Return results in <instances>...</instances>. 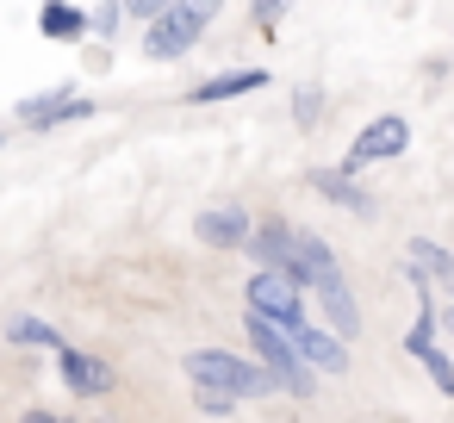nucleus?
Wrapping results in <instances>:
<instances>
[{
    "instance_id": "f257e3e1",
    "label": "nucleus",
    "mask_w": 454,
    "mask_h": 423,
    "mask_svg": "<svg viewBox=\"0 0 454 423\" xmlns=\"http://www.w3.org/2000/svg\"><path fill=\"white\" fill-rule=\"evenodd\" d=\"M243 330H249V349L262 355V367L274 373V386H280V392H293V398H311V386H317V380H311V367L299 361V349L280 336V324H274L268 311H255V305H249Z\"/></svg>"
},
{
    "instance_id": "f03ea898",
    "label": "nucleus",
    "mask_w": 454,
    "mask_h": 423,
    "mask_svg": "<svg viewBox=\"0 0 454 423\" xmlns=\"http://www.w3.org/2000/svg\"><path fill=\"white\" fill-rule=\"evenodd\" d=\"M187 380L193 386H212V392H231V398H262L274 392V373L262 361H237L224 349H193L187 355Z\"/></svg>"
},
{
    "instance_id": "7ed1b4c3",
    "label": "nucleus",
    "mask_w": 454,
    "mask_h": 423,
    "mask_svg": "<svg viewBox=\"0 0 454 423\" xmlns=\"http://www.w3.org/2000/svg\"><path fill=\"white\" fill-rule=\"evenodd\" d=\"M206 26H212V20H200L187 0H168L162 13H150V38H144V51H150L156 63H175V57H187V51L200 44Z\"/></svg>"
},
{
    "instance_id": "20e7f679",
    "label": "nucleus",
    "mask_w": 454,
    "mask_h": 423,
    "mask_svg": "<svg viewBox=\"0 0 454 423\" xmlns=\"http://www.w3.org/2000/svg\"><path fill=\"white\" fill-rule=\"evenodd\" d=\"M411 150V125L398 119V113H386V119H373L355 144H348V156H342V175H361L367 162H392V156H404Z\"/></svg>"
},
{
    "instance_id": "39448f33",
    "label": "nucleus",
    "mask_w": 454,
    "mask_h": 423,
    "mask_svg": "<svg viewBox=\"0 0 454 423\" xmlns=\"http://www.w3.org/2000/svg\"><path fill=\"white\" fill-rule=\"evenodd\" d=\"M280 336L299 349V361L311 373H348V342L336 330H317L311 317H293V324H280Z\"/></svg>"
},
{
    "instance_id": "423d86ee",
    "label": "nucleus",
    "mask_w": 454,
    "mask_h": 423,
    "mask_svg": "<svg viewBox=\"0 0 454 423\" xmlns=\"http://www.w3.org/2000/svg\"><path fill=\"white\" fill-rule=\"evenodd\" d=\"M249 305L268 311L274 324H293V317H305V286H299L293 274H280V268H255V280H249Z\"/></svg>"
},
{
    "instance_id": "0eeeda50",
    "label": "nucleus",
    "mask_w": 454,
    "mask_h": 423,
    "mask_svg": "<svg viewBox=\"0 0 454 423\" xmlns=\"http://www.w3.org/2000/svg\"><path fill=\"white\" fill-rule=\"evenodd\" d=\"M51 355H57V373H63V386H69L75 398L113 392V367H106V361H94V355H82V349H69V342H57Z\"/></svg>"
},
{
    "instance_id": "6e6552de",
    "label": "nucleus",
    "mask_w": 454,
    "mask_h": 423,
    "mask_svg": "<svg viewBox=\"0 0 454 423\" xmlns=\"http://www.w3.org/2000/svg\"><path fill=\"white\" fill-rule=\"evenodd\" d=\"M69 119H94V100L57 88V94H38V100L20 106V125H26V131H51V125H69Z\"/></svg>"
},
{
    "instance_id": "1a4fd4ad",
    "label": "nucleus",
    "mask_w": 454,
    "mask_h": 423,
    "mask_svg": "<svg viewBox=\"0 0 454 423\" xmlns=\"http://www.w3.org/2000/svg\"><path fill=\"white\" fill-rule=\"evenodd\" d=\"M243 249H249L262 268H280V274H293V224H280V218H262V224H249Z\"/></svg>"
},
{
    "instance_id": "9d476101",
    "label": "nucleus",
    "mask_w": 454,
    "mask_h": 423,
    "mask_svg": "<svg viewBox=\"0 0 454 423\" xmlns=\"http://www.w3.org/2000/svg\"><path fill=\"white\" fill-rule=\"evenodd\" d=\"M193 231H200V243H212V249H243L249 212H243V206H212V212L193 218Z\"/></svg>"
},
{
    "instance_id": "9b49d317",
    "label": "nucleus",
    "mask_w": 454,
    "mask_h": 423,
    "mask_svg": "<svg viewBox=\"0 0 454 423\" xmlns=\"http://www.w3.org/2000/svg\"><path fill=\"white\" fill-rule=\"evenodd\" d=\"M262 88H268V69H224V75L200 82L187 100L193 106H212V100H237V94H262Z\"/></svg>"
},
{
    "instance_id": "f8f14e48",
    "label": "nucleus",
    "mask_w": 454,
    "mask_h": 423,
    "mask_svg": "<svg viewBox=\"0 0 454 423\" xmlns=\"http://www.w3.org/2000/svg\"><path fill=\"white\" fill-rule=\"evenodd\" d=\"M311 193H324L330 206H342V212H355V218H373V200H367L342 168H317V175H311Z\"/></svg>"
},
{
    "instance_id": "ddd939ff",
    "label": "nucleus",
    "mask_w": 454,
    "mask_h": 423,
    "mask_svg": "<svg viewBox=\"0 0 454 423\" xmlns=\"http://www.w3.org/2000/svg\"><path fill=\"white\" fill-rule=\"evenodd\" d=\"M317 299H324V311H330V330L348 342V336H361V305H355V293H348V280H330V286H317Z\"/></svg>"
},
{
    "instance_id": "4468645a",
    "label": "nucleus",
    "mask_w": 454,
    "mask_h": 423,
    "mask_svg": "<svg viewBox=\"0 0 454 423\" xmlns=\"http://www.w3.org/2000/svg\"><path fill=\"white\" fill-rule=\"evenodd\" d=\"M38 32H44V38H57V44H75V38H88V13H82V7H69V0H44Z\"/></svg>"
},
{
    "instance_id": "2eb2a0df",
    "label": "nucleus",
    "mask_w": 454,
    "mask_h": 423,
    "mask_svg": "<svg viewBox=\"0 0 454 423\" xmlns=\"http://www.w3.org/2000/svg\"><path fill=\"white\" fill-rule=\"evenodd\" d=\"M411 268H429V286H448V299H454V255H448L442 243L411 237Z\"/></svg>"
},
{
    "instance_id": "dca6fc26",
    "label": "nucleus",
    "mask_w": 454,
    "mask_h": 423,
    "mask_svg": "<svg viewBox=\"0 0 454 423\" xmlns=\"http://www.w3.org/2000/svg\"><path fill=\"white\" fill-rule=\"evenodd\" d=\"M7 342H20V349H57L63 330L44 324V317H13V324H7Z\"/></svg>"
},
{
    "instance_id": "f3484780",
    "label": "nucleus",
    "mask_w": 454,
    "mask_h": 423,
    "mask_svg": "<svg viewBox=\"0 0 454 423\" xmlns=\"http://www.w3.org/2000/svg\"><path fill=\"white\" fill-rule=\"evenodd\" d=\"M411 355L423 361V373L435 380V392H442V398H454V361H448V355H442L435 342H423V349H411Z\"/></svg>"
},
{
    "instance_id": "a211bd4d",
    "label": "nucleus",
    "mask_w": 454,
    "mask_h": 423,
    "mask_svg": "<svg viewBox=\"0 0 454 423\" xmlns=\"http://www.w3.org/2000/svg\"><path fill=\"white\" fill-rule=\"evenodd\" d=\"M317 113H324V94H317V88H299V94H293V119L311 131V125H317Z\"/></svg>"
},
{
    "instance_id": "6ab92c4d",
    "label": "nucleus",
    "mask_w": 454,
    "mask_h": 423,
    "mask_svg": "<svg viewBox=\"0 0 454 423\" xmlns=\"http://www.w3.org/2000/svg\"><path fill=\"white\" fill-rule=\"evenodd\" d=\"M119 20H125V0H100V7L88 13V32H113Z\"/></svg>"
},
{
    "instance_id": "aec40b11",
    "label": "nucleus",
    "mask_w": 454,
    "mask_h": 423,
    "mask_svg": "<svg viewBox=\"0 0 454 423\" xmlns=\"http://www.w3.org/2000/svg\"><path fill=\"white\" fill-rule=\"evenodd\" d=\"M231 404H237L231 392H212V386H200V411H206V417H224Z\"/></svg>"
},
{
    "instance_id": "412c9836",
    "label": "nucleus",
    "mask_w": 454,
    "mask_h": 423,
    "mask_svg": "<svg viewBox=\"0 0 454 423\" xmlns=\"http://www.w3.org/2000/svg\"><path fill=\"white\" fill-rule=\"evenodd\" d=\"M286 7H293V0H255V26H274Z\"/></svg>"
},
{
    "instance_id": "4be33fe9",
    "label": "nucleus",
    "mask_w": 454,
    "mask_h": 423,
    "mask_svg": "<svg viewBox=\"0 0 454 423\" xmlns=\"http://www.w3.org/2000/svg\"><path fill=\"white\" fill-rule=\"evenodd\" d=\"M125 7H131V13H144V20H150V13H162V7H168V0H125Z\"/></svg>"
},
{
    "instance_id": "5701e85b",
    "label": "nucleus",
    "mask_w": 454,
    "mask_h": 423,
    "mask_svg": "<svg viewBox=\"0 0 454 423\" xmlns=\"http://www.w3.org/2000/svg\"><path fill=\"white\" fill-rule=\"evenodd\" d=\"M435 330H448V336H454V299H448V311H435Z\"/></svg>"
}]
</instances>
